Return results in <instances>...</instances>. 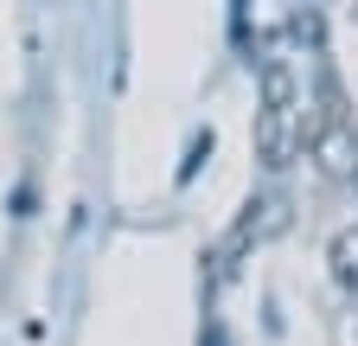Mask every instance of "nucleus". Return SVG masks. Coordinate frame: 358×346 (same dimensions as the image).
I'll return each mask as SVG.
<instances>
[{
    "label": "nucleus",
    "instance_id": "f257e3e1",
    "mask_svg": "<svg viewBox=\"0 0 358 346\" xmlns=\"http://www.w3.org/2000/svg\"><path fill=\"white\" fill-rule=\"evenodd\" d=\"M288 122H294V83H288V71L275 64V71H268L262 122H256V154H262L268 167H282V154H288Z\"/></svg>",
    "mask_w": 358,
    "mask_h": 346
},
{
    "label": "nucleus",
    "instance_id": "f03ea898",
    "mask_svg": "<svg viewBox=\"0 0 358 346\" xmlns=\"http://www.w3.org/2000/svg\"><path fill=\"white\" fill-rule=\"evenodd\" d=\"M339 276H358V231L339 237Z\"/></svg>",
    "mask_w": 358,
    "mask_h": 346
}]
</instances>
